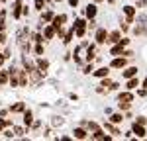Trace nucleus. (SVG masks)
Here are the masks:
<instances>
[{
    "mask_svg": "<svg viewBox=\"0 0 147 141\" xmlns=\"http://www.w3.org/2000/svg\"><path fill=\"white\" fill-rule=\"evenodd\" d=\"M86 20H82V18H79L77 22L73 23V28H75V35L77 37H84V34H86Z\"/></svg>",
    "mask_w": 147,
    "mask_h": 141,
    "instance_id": "obj_1",
    "label": "nucleus"
},
{
    "mask_svg": "<svg viewBox=\"0 0 147 141\" xmlns=\"http://www.w3.org/2000/svg\"><path fill=\"white\" fill-rule=\"evenodd\" d=\"M22 10H24V2L22 0H14V4H12V18L20 20L22 18Z\"/></svg>",
    "mask_w": 147,
    "mask_h": 141,
    "instance_id": "obj_2",
    "label": "nucleus"
},
{
    "mask_svg": "<svg viewBox=\"0 0 147 141\" xmlns=\"http://www.w3.org/2000/svg\"><path fill=\"white\" fill-rule=\"evenodd\" d=\"M131 131H134V135H136L137 139H143V137H147L145 128H143L141 124H137V122H134V126H131Z\"/></svg>",
    "mask_w": 147,
    "mask_h": 141,
    "instance_id": "obj_3",
    "label": "nucleus"
},
{
    "mask_svg": "<svg viewBox=\"0 0 147 141\" xmlns=\"http://www.w3.org/2000/svg\"><path fill=\"white\" fill-rule=\"evenodd\" d=\"M94 39H96L98 45L106 43V41H108V32H106L104 28H98V30H96V35H94Z\"/></svg>",
    "mask_w": 147,
    "mask_h": 141,
    "instance_id": "obj_4",
    "label": "nucleus"
},
{
    "mask_svg": "<svg viewBox=\"0 0 147 141\" xmlns=\"http://www.w3.org/2000/svg\"><path fill=\"white\" fill-rule=\"evenodd\" d=\"M65 22H67V14H59V16H55V18H53L51 26H53L55 30H59V28H63V26H65Z\"/></svg>",
    "mask_w": 147,
    "mask_h": 141,
    "instance_id": "obj_5",
    "label": "nucleus"
},
{
    "mask_svg": "<svg viewBox=\"0 0 147 141\" xmlns=\"http://www.w3.org/2000/svg\"><path fill=\"white\" fill-rule=\"evenodd\" d=\"M55 35H57V30L53 28V26H45V28H43V39H45V41L53 39Z\"/></svg>",
    "mask_w": 147,
    "mask_h": 141,
    "instance_id": "obj_6",
    "label": "nucleus"
},
{
    "mask_svg": "<svg viewBox=\"0 0 147 141\" xmlns=\"http://www.w3.org/2000/svg\"><path fill=\"white\" fill-rule=\"evenodd\" d=\"M122 41V32H112V34H108V41L106 43H110V45H114V43H120Z\"/></svg>",
    "mask_w": 147,
    "mask_h": 141,
    "instance_id": "obj_7",
    "label": "nucleus"
},
{
    "mask_svg": "<svg viewBox=\"0 0 147 141\" xmlns=\"http://www.w3.org/2000/svg\"><path fill=\"white\" fill-rule=\"evenodd\" d=\"M124 14L125 16H127V20H125V22H134V16H136V8H134V6H131V4H125L124 6Z\"/></svg>",
    "mask_w": 147,
    "mask_h": 141,
    "instance_id": "obj_8",
    "label": "nucleus"
},
{
    "mask_svg": "<svg viewBox=\"0 0 147 141\" xmlns=\"http://www.w3.org/2000/svg\"><path fill=\"white\" fill-rule=\"evenodd\" d=\"M24 126L26 128L34 126V114H32V110H24Z\"/></svg>",
    "mask_w": 147,
    "mask_h": 141,
    "instance_id": "obj_9",
    "label": "nucleus"
},
{
    "mask_svg": "<svg viewBox=\"0 0 147 141\" xmlns=\"http://www.w3.org/2000/svg\"><path fill=\"white\" fill-rule=\"evenodd\" d=\"M73 137H75V139H86L88 133H86V129H84V128H75V129H73Z\"/></svg>",
    "mask_w": 147,
    "mask_h": 141,
    "instance_id": "obj_10",
    "label": "nucleus"
},
{
    "mask_svg": "<svg viewBox=\"0 0 147 141\" xmlns=\"http://www.w3.org/2000/svg\"><path fill=\"white\" fill-rule=\"evenodd\" d=\"M110 55H112V57H120V55H124V45H122V43H114L112 49H110Z\"/></svg>",
    "mask_w": 147,
    "mask_h": 141,
    "instance_id": "obj_11",
    "label": "nucleus"
},
{
    "mask_svg": "<svg viewBox=\"0 0 147 141\" xmlns=\"http://www.w3.org/2000/svg\"><path fill=\"white\" fill-rule=\"evenodd\" d=\"M110 67H112V69H124L125 67V57H116L112 63H110Z\"/></svg>",
    "mask_w": 147,
    "mask_h": 141,
    "instance_id": "obj_12",
    "label": "nucleus"
},
{
    "mask_svg": "<svg viewBox=\"0 0 147 141\" xmlns=\"http://www.w3.org/2000/svg\"><path fill=\"white\" fill-rule=\"evenodd\" d=\"M53 18H55L53 10H45V12H41V23H49V22H53Z\"/></svg>",
    "mask_w": 147,
    "mask_h": 141,
    "instance_id": "obj_13",
    "label": "nucleus"
},
{
    "mask_svg": "<svg viewBox=\"0 0 147 141\" xmlns=\"http://www.w3.org/2000/svg\"><path fill=\"white\" fill-rule=\"evenodd\" d=\"M96 12H98L96 4H88V6L84 8V16H86V18H94V16H96Z\"/></svg>",
    "mask_w": 147,
    "mask_h": 141,
    "instance_id": "obj_14",
    "label": "nucleus"
},
{
    "mask_svg": "<svg viewBox=\"0 0 147 141\" xmlns=\"http://www.w3.org/2000/svg\"><path fill=\"white\" fill-rule=\"evenodd\" d=\"M137 86H139V79H137V77L127 79V82H125V88H127V90H134V88H137Z\"/></svg>",
    "mask_w": 147,
    "mask_h": 141,
    "instance_id": "obj_15",
    "label": "nucleus"
},
{
    "mask_svg": "<svg viewBox=\"0 0 147 141\" xmlns=\"http://www.w3.org/2000/svg\"><path fill=\"white\" fill-rule=\"evenodd\" d=\"M108 73H110L108 67H100V69H94L92 75H94V77H98V79H104V77H108Z\"/></svg>",
    "mask_w": 147,
    "mask_h": 141,
    "instance_id": "obj_16",
    "label": "nucleus"
},
{
    "mask_svg": "<svg viewBox=\"0 0 147 141\" xmlns=\"http://www.w3.org/2000/svg\"><path fill=\"white\" fill-rule=\"evenodd\" d=\"M24 110H26V104H24V102H16L14 106H10L12 114H20V112H24Z\"/></svg>",
    "mask_w": 147,
    "mask_h": 141,
    "instance_id": "obj_17",
    "label": "nucleus"
},
{
    "mask_svg": "<svg viewBox=\"0 0 147 141\" xmlns=\"http://www.w3.org/2000/svg\"><path fill=\"white\" fill-rule=\"evenodd\" d=\"M124 79H131V77H137V67H127V69L122 73Z\"/></svg>",
    "mask_w": 147,
    "mask_h": 141,
    "instance_id": "obj_18",
    "label": "nucleus"
},
{
    "mask_svg": "<svg viewBox=\"0 0 147 141\" xmlns=\"http://www.w3.org/2000/svg\"><path fill=\"white\" fill-rule=\"evenodd\" d=\"M6 82H10V69H0V84H6Z\"/></svg>",
    "mask_w": 147,
    "mask_h": 141,
    "instance_id": "obj_19",
    "label": "nucleus"
},
{
    "mask_svg": "<svg viewBox=\"0 0 147 141\" xmlns=\"http://www.w3.org/2000/svg\"><path fill=\"white\" fill-rule=\"evenodd\" d=\"M104 128L108 129V131H110V133H112L114 137H116V135H120V129L116 128V126H114L112 122H106V124H104Z\"/></svg>",
    "mask_w": 147,
    "mask_h": 141,
    "instance_id": "obj_20",
    "label": "nucleus"
},
{
    "mask_svg": "<svg viewBox=\"0 0 147 141\" xmlns=\"http://www.w3.org/2000/svg\"><path fill=\"white\" fill-rule=\"evenodd\" d=\"M37 69L45 75V70L49 69V61H45V59H37Z\"/></svg>",
    "mask_w": 147,
    "mask_h": 141,
    "instance_id": "obj_21",
    "label": "nucleus"
},
{
    "mask_svg": "<svg viewBox=\"0 0 147 141\" xmlns=\"http://www.w3.org/2000/svg\"><path fill=\"white\" fill-rule=\"evenodd\" d=\"M118 100H124V102H134V94H131V92H120V94H118Z\"/></svg>",
    "mask_w": 147,
    "mask_h": 141,
    "instance_id": "obj_22",
    "label": "nucleus"
},
{
    "mask_svg": "<svg viewBox=\"0 0 147 141\" xmlns=\"http://www.w3.org/2000/svg\"><path fill=\"white\" fill-rule=\"evenodd\" d=\"M73 37H75V28H71L67 34H65V37H63V43H65V45H69V43L73 41Z\"/></svg>",
    "mask_w": 147,
    "mask_h": 141,
    "instance_id": "obj_23",
    "label": "nucleus"
},
{
    "mask_svg": "<svg viewBox=\"0 0 147 141\" xmlns=\"http://www.w3.org/2000/svg\"><path fill=\"white\" fill-rule=\"evenodd\" d=\"M45 2H47V0H34V8H35V10H39V12H43Z\"/></svg>",
    "mask_w": 147,
    "mask_h": 141,
    "instance_id": "obj_24",
    "label": "nucleus"
},
{
    "mask_svg": "<svg viewBox=\"0 0 147 141\" xmlns=\"http://www.w3.org/2000/svg\"><path fill=\"white\" fill-rule=\"evenodd\" d=\"M125 117L122 116V114H112V116H110V122H112V124H120V122H124Z\"/></svg>",
    "mask_w": 147,
    "mask_h": 141,
    "instance_id": "obj_25",
    "label": "nucleus"
},
{
    "mask_svg": "<svg viewBox=\"0 0 147 141\" xmlns=\"http://www.w3.org/2000/svg\"><path fill=\"white\" fill-rule=\"evenodd\" d=\"M32 39H34L35 43H43V41H45V39H43V34H39V32L32 34Z\"/></svg>",
    "mask_w": 147,
    "mask_h": 141,
    "instance_id": "obj_26",
    "label": "nucleus"
},
{
    "mask_svg": "<svg viewBox=\"0 0 147 141\" xmlns=\"http://www.w3.org/2000/svg\"><path fill=\"white\" fill-rule=\"evenodd\" d=\"M26 126L24 128H14V133H16V137H24V133H26Z\"/></svg>",
    "mask_w": 147,
    "mask_h": 141,
    "instance_id": "obj_27",
    "label": "nucleus"
},
{
    "mask_svg": "<svg viewBox=\"0 0 147 141\" xmlns=\"http://www.w3.org/2000/svg\"><path fill=\"white\" fill-rule=\"evenodd\" d=\"M82 73H84V75H90V73H94V65H92V63H88V65H84V69H82Z\"/></svg>",
    "mask_w": 147,
    "mask_h": 141,
    "instance_id": "obj_28",
    "label": "nucleus"
},
{
    "mask_svg": "<svg viewBox=\"0 0 147 141\" xmlns=\"http://www.w3.org/2000/svg\"><path fill=\"white\" fill-rule=\"evenodd\" d=\"M35 55H43V51H45V49H43V43H35Z\"/></svg>",
    "mask_w": 147,
    "mask_h": 141,
    "instance_id": "obj_29",
    "label": "nucleus"
},
{
    "mask_svg": "<svg viewBox=\"0 0 147 141\" xmlns=\"http://www.w3.org/2000/svg\"><path fill=\"white\" fill-rule=\"evenodd\" d=\"M100 86H102V88H110V86H112V81L104 77V79H102V82H100Z\"/></svg>",
    "mask_w": 147,
    "mask_h": 141,
    "instance_id": "obj_30",
    "label": "nucleus"
},
{
    "mask_svg": "<svg viewBox=\"0 0 147 141\" xmlns=\"http://www.w3.org/2000/svg\"><path fill=\"white\" fill-rule=\"evenodd\" d=\"M2 135H4V137H8V139L14 137V135H16V133H14V128H12V129H4V131H2Z\"/></svg>",
    "mask_w": 147,
    "mask_h": 141,
    "instance_id": "obj_31",
    "label": "nucleus"
},
{
    "mask_svg": "<svg viewBox=\"0 0 147 141\" xmlns=\"http://www.w3.org/2000/svg\"><path fill=\"white\" fill-rule=\"evenodd\" d=\"M86 128H88V131H96V129H100V128H98V124H94V122H88Z\"/></svg>",
    "mask_w": 147,
    "mask_h": 141,
    "instance_id": "obj_32",
    "label": "nucleus"
},
{
    "mask_svg": "<svg viewBox=\"0 0 147 141\" xmlns=\"http://www.w3.org/2000/svg\"><path fill=\"white\" fill-rule=\"evenodd\" d=\"M136 122H137V124H141V126H145V124H147V117L139 116V117H137V120H136Z\"/></svg>",
    "mask_w": 147,
    "mask_h": 141,
    "instance_id": "obj_33",
    "label": "nucleus"
},
{
    "mask_svg": "<svg viewBox=\"0 0 147 141\" xmlns=\"http://www.w3.org/2000/svg\"><path fill=\"white\" fill-rule=\"evenodd\" d=\"M88 30H96V22H94V18H90V22H88Z\"/></svg>",
    "mask_w": 147,
    "mask_h": 141,
    "instance_id": "obj_34",
    "label": "nucleus"
},
{
    "mask_svg": "<svg viewBox=\"0 0 147 141\" xmlns=\"http://www.w3.org/2000/svg\"><path fill=\"white\" fill-rule=\"evenodd\" d=\"M137 96H141V98H143V96H147V88H141V90H137Z\"/></svg>",
    "mask_w": 147,
    "mask_h": 141,
    "instance_id": "obj_35",
    "label": "nucleus"
},
{
    "mask_svg": "<svg viewBox=\"0 0 147 141\" xmlns=\"http://www.w3.org/2000/svg\"><path fill=\"white\" fill-rule=\"evenodd\" d=\"M6 30V22H4V18H0V32H4Z\"/></svg>",
    "mask_w": 147,
    "mask_h": 141,
    "instance_id": "obj_36",
    "label": "nucleus"
},
{
    "mask_svg": "<svg viewBox=\"0 0 147 141\" xmlns=\"http://www.w3.org/2000/svg\"><path fill=\"white\" fill-rule=\"evenodd\" d=\"M124 57H134V51H131V49H127V51H124Z\"/></svg>",
    "mask_w": 147,
    "mask_h": 141,
    "instance_id": "obj_37",
    "label": "nucleus"
},
{
    "mask_svg": "<svg viewBox=\"0 0 147 141\" xmlns=\"http://www.w3.org/2000/svg\"><path fill=\"white\" fill-rule=\"evenodd\" d=\"M120 43H122V45H129V39H127V37H122V41H120Z\"/></svg>",
    "mask_w": 147,
    "mask_h": 141,
    "instance_id": "obj_38",
    "label": "nucleus"
},
{
    "mask_svg": "<svg viewBox=\"0 0 147 141\" xmlns=\"http://www.w3.org/2000/svg\"><path fill=\"white\" fill-rule=\"evenodd\" d=\"M0 43H6V35H4V32H0Z\"/></svg>",
    "mask_w": 147,
    "mask_h": 141,
    "instance_id": "obj_39",
    "label": "nucleus"
},
{
    "mask_svg": "<svg viewBox=\"0 0 147 141\" xmlns=\"http://www.w3.org/2000/svg\"><path fill=\"white\" fill-rule=\"evenodd\" d=\"M4 128H6V124H4V120H2V117H0V133H2V131H4Z\"/></svg>",
    "mask_w": 147,
    "mask_h": 141,
    "instance_id": "obj_40",
    "label": "nucleus"
},
{
    "mask_svg": "<svg viewBox=\"0 0 147 141\" xmlns=\"http://www.w3.org/2000/svg\"><path fill=\"white\" fill-rule=\"evenodd\" d=\"M118 88H120V84H118V82H112V86H110V90H118Z\"/></svg>",
    "mask_w": 147,
    "mask_h": 141,
    "instance_id": "obj_41",
    "label": "nucleus"
},
{
    "mask_svg": "<svg viewBox=\"0 0 147 141\" xmlns=\"http://www.w3.org/2000/svg\"><path fill=\"white\" fill-rule=\"evenodd\" d=\"M28 14H30V8H28V6H24V10H22V16H28Z\"/></svg>",
    "mask_w": 147,
    "mask_h": 141,
    "instance_id": "obj_42",
    "label": "nucleus"
},
{
    "mask_svg": "<svg viewBox=\"0 0 147 141\" xmlns=\"http://www.w3.org/2000/svg\"><path fill=\"white\" fill-rule=\"evenodd\" d=\"M69 4H71V6L75 8V6H79V0H69Z\"/></svg>",
    "mask_w": 147,
    "mask_h": 141,
    "instance_id": "obj_43",
    "label": "nucleus"
},
{
    "mask_svg": "<svg viewBox=\"0 0 147 141\" xmlns=\"http://www.w3.org/2000/svg\"><path fill=\"white\" fill-rule=\"evenodd\" d=\"M141 86H143V88H147V77H145V81L141 82Z\"/></svg>",
    "mask_w": 147,
    "mask_h": 141,
    "instance_id": "obj_44",
    "label": "nucleus"
},
{
    "mask_svg": "<svg viewBox=\"0 0 147 141\" xmlns=\"http://www.w3.org/2000/svg\"><path fill=\"white\" fill-rule=\"evenodd\" d=\"M0 69H2V61H0Z\"/></svg>",
    "mask_w": 147,
    "mask_h": 141,
    "instance_id": "obj_45",
    "label": "nucleus"
},
{
    "mask_svg": "<svg viewBox=\"0 0 147 141\" xmlns=\"http://www.w3.org/2000/svg\"><path fill=\"white\" fill-rule=\"evenodd\" d=\"M94 2H102V0H94Z\"/></svg>",
    "mask_w": 147,
    "mask_h": 141,
    "instance_id": "obj_46",
    "label": "nucleus"
},
{
    "mask_svg": "<svg viewBox=\"0 0 147 141\" xmlns=\"http://www.w3.org/2000/svg\"><path fill=\"white\" fill-rule=\"evenodd\" d=\"M0 2H6V0H0Z\"/></svg>",
    "mask_w": 147,
    "mask_h": 141,
    "instance_id": "obj_47",
    "label": "nucleus"
},
{
    "mask_svg": "<svg viewBox=\"0 0 147 141\" xmlns=\"http://www.w3.org/2000/svg\"><path fill=\"white\" fill-rule=\"evenodd\" d=\"M0 45H2V43H0Z\"/></svg>",
    "mask_w": 147,
    "mask_h": 141,
    "instance_id": "obj_48",
    "label": "nucleus"
}]
</instances>
